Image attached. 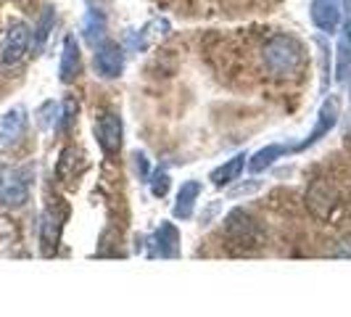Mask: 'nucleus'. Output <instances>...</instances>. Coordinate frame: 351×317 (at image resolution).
Returning a JSON list of instances; mask_svg holds the SVG:
<instances>
[{"mask_svg": "<svg viewBox=\"0 0 351 317\" xmlns=\"http://www.w3.org/2000/svg\"><path fill=\"white\" fill-rule=\"evenodd\" d=\"M217 211H219V201H214L209 209H206V214H201V225H209V220L217 214Z\"/></svg>", "mask_w": 351, "mask_h": 317, "instance_id": "obj_25", "label": "nucleus"}, {"mask_svg": "<svg viewBox=\"0 0 351 317\" xmlns=\"http://www.w3.org/2000/svg\"><path fill=\"white\" fill-rule=\"evenodd\" d=\"M151 257H161V259L180 257V233L172 222H161L156 233L151 235Z\"/></svg>", "mask_w": 351, "mask_h": 317, "instance_id": "obj_7", "label": "nucleus"}, {"mask_svg": "<svg viewBox=\"0 0 351 317\" xmlns=\"http://www.w3.org/2000/svg\"><path fill=\"white\" fill-rule=\"evenodd\" d=\"M82 167H85L82 151H77L74 145H69V148L61 151V158H58V164H56V177H58L61 183H66V185H74V180L80 177Z\"/></svg>", "mask_w": 351, "mask_h": 317, "instance_id": "obj_13", "label": "nucleus"}, {"mask_svg": "<svg viewBox=\"0 0 351 317\" xmlns=\"http://www.w3.org/2000/svg\"><path fill=\"white\" fill-rule=\"evenodd\" d=\"M285 154H291V148H288V145H278V143H272V145H267V148H262V151H256L254 156L248 158V169H251V172H262V169L272 167V164H275L280 156H285Z\"/></svg>", "mask_w": 351, "mask_h": 317, "instance_id": "obj_16", "label": "nucleus"}, {"mask_svg": "<svg viewBox=\"0 0 351 317\" xmlns=\"http://www.w3.org/2000/svg\"><path fill=\"white\" fill-rule=\"evenodd\" d=\"M201 183L198 180H188V183H182V188H180V193H177V201H175V217L177 220H191L193 217V209H195V201H198V196H201Z\"/></svg>", "mask_w": 351, "mask_h": 317, "instance_id": "obj_14", "label": "nucleus"}, {"mask_svg": "<svg viewBox=\"0 0 351 317\" xmlns=\"http://www.w3.org/2000/svg\"><path fill=\"white\" fill-rule=\"evenodd\" d=\"M77 111H80V104L74 101V98H66L64 104H61V111H58V119L53 122V127H56V132H66L71 124H74V119H77Z\"/></svg>", "mask_w": 351, "mask_h": 317, "instance_id": "obj_20", "label": "nucleus"}, {"mask_svg": "<svg viewBox=\"0 0 351 317\" xmlns=\"http://www.w3.org/2000/svg\"><path fill=\"white\" fill-rule=\"evenodd\" d=\"M53 114H58V106L53 104V101H48V104L40 106V111H37V122H40V127H48V124L53 122Z\"/></svg>", "mask_w": 351, "mask_h": 317, "instance_id": "obj_24", "label": "nucleus"}, {"mask_svg": "<svg viewBox=\"0 0 351 317\" xmlns=\"http://www.w3.org/2000/svg\"><path fill=\"white\" fill-rule=\"evenodd\" d=\"M53 24H56V11H53V5H45V8H43V16H40V21H37V27H35V35H32V40H35V53H40L45 48V43H48V37H51Z\"/></svg>", "mask_w": 351, "mask_h": 317, "instance_id": "obj_18", "label": "nucleus"}, {"mask_svg": "<svg viewBox=\"0 0 351 317\" xmlns=\"http://www.w3.org/2000/svg\"><path fill=\"white\" fill-rule=\"evenodd\" d=\"M148 185H151V193L156 196V198H164V196L169 193V185H172V180H169V175H167L164 169H158V172H154V175H151Z\"/></svg>", "mask_w": 351, "mask_h": 317, "instance_id": "obj_21", "label": "nucleus"}, {"mask_svg": "<svg viewBox=\"0 0 351 317\" xmlns=\"http://www.w3.org/2000/svg\"><path fill=\"white\" fill-rule=\"evenodd\" d=\"M82 71V53H80V45H77V37L66 35L64 37V51H61V64H58V77L61 82H74Z\"/></svg>", "mask_w": 351, "mask_h": 317, "instance_id": "obj_9", "label": "nucleus"}, {"mask_svg": "<svg viewBox=\"0 0 351 317\" xmlns=\"http://www.w3.org/2000/svg\"><path fill=\"white\" fill-rule=\"evenodd\" d=\"M24 130H27V111L21 106H14L0 119V145H14V143H19L24 138Z\"/></svg>", "mask_w": 351, "mask_h": 317, "instance_id": "obj_10", "label": "nucleus"}, {"mask_svg": "<svg viewBox=\"0 0 351 317\" xmlns=\"http://www.w3.org/2000/svg\"><path fill=\"white\" fill-rule=\"evenodd\" d=\"M132 167H135V172H138L141 180H148V177H151V169H148V156L141 154V151H135V154H132Z\"/></svg>", "mask_w": 351, "mask_h": 317, "instance_id": "obj_23", "label": "nucleus"}, {"mask_svg": "<svg viewBox=\"0 0 351 317\" xmlns=\"http://www.w3.org/2000/svg\"><path fill=\"white\" fill-rule=\"evenodd\" d=\"M122 135H124V124L119 114H104V117L95 122V141L104 148L106 156L119 154V148H122Z\"/></svg>", "mask_w": 351, "mask_h": 317, "instance_id": "obj_5", "label": "nucleus"}, {"mask_svg": "<svg viewBox=\"0 0 351 317\" xmlns=\"http://www.w3.org/2000/svg\"><path fill=\"white\" fill-rule=\"evenodd\" d=\"M225 230L235 244H243V246H256L262 241V230L256 225V220L243 209L230 211L228 220H225Z\"/></svg>", "mask_w": 351, "mask_h": 317, "instance_id": "obj_4", "label": "nucleus"}, {"mask_svg": "<svg viewBox=\"0 0 351 317\" xmlns=\"http://www.w3.org/2000/svg\"><path fill=\"white\" fill-rule=\"evenodd\" d=\"M246 154H235L232 158H228L222 167H217L214 172L209 175V180L217 185V188H225L230 183H235V180H241L243 175V167H246Z\"/></svg>", "mask_w": 351, "mask_h": 317, "instance_id": "obj_15", "label": "nucleus"}, {"mask_svg": "<svg viewBox=\"0 0 351 317\" xmlns=\"http://www.w3.org/2000/svg\"><path fill=\"white\" fill-rule=\"evenodd\" d=\"M264 67L278 74V77H288V74H296L304 64V48L296 37L278 35L272 37L267 45H264Z\"/></svg>", "mask_w": 351, "mask_h": 317, "instance_id": "obj_1", "label": "nucleus"}, {"mask_svg": "<svg viewBox=\"0 0 351 317\" xmlns=\"http://www.w3.org/2000/svg\"><path fill=\"white\" fill-rule=\"evenodd\" d=\"M32 169L24 167H0V204L21 207L29 198Z\"/></svg>", "mask_w": 351, "mask_h": 317, "instance_id": "obj_2", "label": "nucleus"}, {"mask_svg": "<svg viewBox=\"0 0 351 317\" xmlns=\"http://www.w3.org/2000/svg\"><path fill=\"white\" fill-rule=\"evenodd\" d=\"M312 21H315L317 30L322 32H330L333 35L341 24V11H338V3L335 0H312Z\"/></svg>", "mask_w": 351, "mask_h": 317, "instance_id": "obj_12", "label": "nucleus"}, {"mask_svg": "<svg viewBox=\"0 0 351 317\" xmlns=\"http://www.w3.org/2000/svg\"><path fill=\"white\" fill-rule=\"evenodd\" d=\"M61 225H64V214H56V209H45L43 220H40V244H43V254H53L58 241H61Z\"/></svg>", "mask_w": 351, "mask_h": 317, "instance_id": "obj_11", "label": "nucleus"}, {"mask_svg": "<svg viewBox=\"0 0 351 317\" xmlns=\"http://www.w3.org/2000/svg\"><path fill=\"white\" fill-rule=\"evenodd\" d=\"M349 67H351V21H346L341 43H338V80H343V74H346Z\"/></svg>", "mask_w": 351, "mask_h": 317, "instance_id": "obj_19", "label": "nucleus"}, {"mask_svg": "<svg viewBox=\"0 0 351 317\" xmlns=\"http://www.w3.org/2000/svg\"><path fill=\"white\" fill-rule=\"evenodd\" d=\"M124 69V51L117 43H104L95 48V71L106 77V80H114L119 77Z\"/></svg>", "mask_w": 351, "mask_h": 317, "instance_id": "obj_8", "label": "nucleus"}, {"mask_svg": "<svg viewBox=\"0 0 351 317\" xmlns=\"http://www.w3.org/2000/svg\"><path fill=\"white\" fill-rule=\"evenodd\" d=\"M262 188V180H246V183H241L238 188H232L230 191V198H238V196H251L256 193Z\"/></svg>", "mask_w": 351, "mask_h": 317, "instance_id": "obj_22", "label": "nucleus"}, {"mask_svg": "<svg viewBox=\"0 0 351 317\" xmlns=\"http://www.w3.org/2000/svg\"><path fill=\"white\" fill-rule=\"evenodd\" d=\"M29 40H32L29 27H27L24 21H14V24L8 27L5 37H3V48H0V61H3V67L19 64V61L27 56Z\"/></svg>", "mask_w": 351, "mask_h": 317, "instance_id": "obj_3", "label": "nucleus"}, {"mask_svg": "<svg viewBox=\"0 0 351 317\" xmlns=\"http://www.w3.org/2000/svg\"><path fill=\"white\" fill-rule=\"evenodd\" d=\"M82 35L93 48H98V43H104L106 37V19L101 11H88L82 21Z\"/></svg>", "mask_w": 351, "mask_h": 317, "instance_id": "obj_17", "label": "nucleus"}, {"mask_svg": "<svg viewBox=\"0 0 351 317\" xmlns=\"http://www.w3.org/2000/svg\"><path fill=\"white\" fill-rule=\"evenodd\" d=\"M338 111H341V108H338V101H335V98H328V101L322 104V108H319V114H317V122H315V127H312V132H309L299 145H293L291 151H306L309 145L319 143L325 135H330V130L338 124Z\"/></svg>", "mask_w": 351, "mask_h": 317, "instance_id": "obj_6", "label": "nucleus"}]
</instances>
